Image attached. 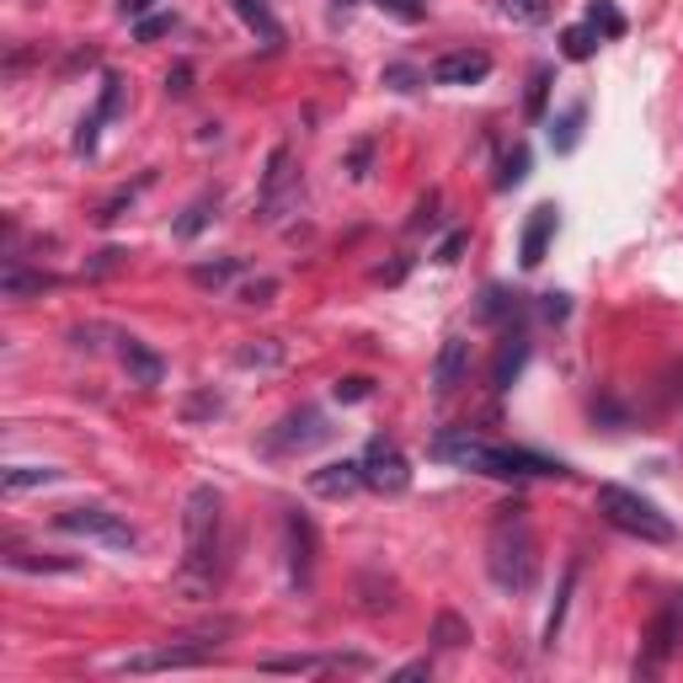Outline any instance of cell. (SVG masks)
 <instances>
[{
  "label": "cell",
  "instance_id": "8fae6325",
  "mask_svg": "<svg viewBox=\"0 0 683 683\" xmlns=\"http://www.w3.org/2000/svg\"><path fill=\"white\" fill-rule=\"evenodd\" d=\"M647 641H651V647H647V662H636V673H657V668L668 662V651L683 641V593H673V604L657 615V625H651Z\"/></svg>",
  "mask_w": 683,
  "mask_h": 683
},
{
  "label": "cell",
  "instance_id": "277c9868",
  "mask_svg": "<svg viewBox=\"0 0 683 683\" xmlns=\"http://www.w3.org/2000/svg\"><path fill=\"white\" fill-rule=\"evenodd\" d=\"M598 512L615 523L619 534H630V540H641V545H673V518L657 508L651 497H641V491H630V486H615V480H604L598 486Z\"/></svg>",
  "mask_w": 683,
  "mask_h": 683
},
{
  "label": "cell",
  "instance_id": "7402d4cb",
  "mask_svg": "<svg viewBox=\"0 0 683 683\" xmlns=\"http://www.w3.org/2000/svg\"><path fill=\"white\" fill-rule=\"evenodd\" d=\"M214 214H219V193H204V198H193V204H187V214L176 219V236L193 240V236H198V230L208 225V219H214Z\"/></svg>",
  "mask_w": 683,
  "mask_h": 683
},
{
  "label": "cell",
  "instance_id": "4dcf8cb0",
  "mask_svg": "<svg viewBox=\"0 0 683 683\" xmlns=\"http://www.w3.org/2000/svg\"><path fill=\"white\" fill-rule=\"evenodd\" d=\"M587 22L598 28V37H619L625 33V17H619L609 0H593V11H587Z\"/></svg>",
  "mask_w": 683,
  "mask_h": 683
},
{
  "label": "cell",
  "instance_id": "7bdbcfd3",
  "mask_svg": "<svg viewBox=\"0 0 683 683\" xmlns=\"http://www.w3.org/2000/svg\"><path fill=\"white\" fill-rule=\"evenodd\" d=\"M150 6H155V0H118V11H123V17H144Z\"/></svg>",
  "mask_w": 683,
  "mask_h": 683
},
{
  "label": "cell",
  "instance_id": "4fadbf2b",
  "mask_svg": "<svg viewBox=\"0 0 683 683\" xmlns=\"http://www.w3.org/2000/svg\"><path fill=\"white\" fill-rule=\"evenodd\" d=\"M470 375V342L465 337H448L433 358V395H454L459 384Z\"/></svg>",
  "mask_w": 683,
  "mask_h": 683
},
{
  "label": "cell",
  "instance_id": "83f0119b",
  "mask_svg": "<svg viewBox=\"0 0 683 683\" xmlns=\"http://www.w3.org/2000/svg\"><path fill=\"white\" fill-rule=\"evenodd\" d=\"M6 566H11V572H75V561H54V555L33 561L28 550H6Z\"/></svg>",
  "mask_w": 683,
  "mask_h": 683
},
{
  "label": "cell",
  "instance_id": "52a82bcc",
  "mask_svg": "<svg viewBox=\"0 0 683 683\" xmlns=\"http://www.w3.org/2000/svg\"><path fill=\"white\" fill-rule=\"evenodd\" d=\"M332 438V427H326V416L315 406H300V411H289L278 427H268V438H262V448L268 454H305V448L315 444H326Z\"/></svg>",
  "mask_w": 683,
  "mask_h": 683
},
{
  "label": "cell",
  "instance_id": "8d00e7d4",
  "mask_svg": "<svg viewBox=\"0 0 683 683\" xmlns=\"http://www.w3.org/2000/svg\"><path fill=\"white\" fill-rule=\"evenodd\" d=\"M379 11H390V17H401V22H422V6L416 0H375Z\"/></svg>",
  "mask_w": 683,
  "mask_h": 683
},
{
  "label": "cell",
  "instance_id": "ac0fdd59",
  "mask_svg": "<svg viewBox=\"0 0 683 683\" xmlns=\"http://www.w3.org/2000/svg\"><path fill=\"white\" fill-rule=\"evenodd\" d=\"M230 6H236V17H240V22H246V28H251L257 37H262L268 48H283V22H278V17L268 11V6H262V0H230Z\"/></svg>",
  "mask_w": 683,
  "mask_h": 683
},
{
  "label": "cell",
  "instance_id": "f35d334b",
  "mask_svg": "<svg viewBox=\"0 0 683 683\" xmlns=\"http://www.w3.org/2000/svg\"><path fill=\"white\" fill-rule=\"evenodd\" d=\"M465 246H470V236H465V230H454V236L438 246V262H459V251H465Z\"/></svg>",
  "mask_w": 683,
  "mask_h": 683
},
{
  "label": "cell",
  "instance_id": "f546056e",
  "mask_svg": "<svg viewBox=\"0 0 683 683\" xmlns=\"http://www.w3.org/2000/svg\"><path fill=\"white\" fill-rule=\"evenodd\" d=\"M582 118H587V107H572L555 129H550V144L555 150H577V134H582Z\"/></svg>",
  "mask_w": 683,
  "mask_h": 683
},
{
  "label": "cell",
  "instance_id": "ee69618b",
  "mask_svg": "<svg viewBox=\"0 0 683 683\" xmlns=\"http://www.w3.org/2000/svg\"><path fill=\"white\" fill-rule=\"evenodd\" d=\"M332 6H353V0H332Z\"/></svg>",
  "mask_w": 683,
  "mask_h": 683
},
{
  "label": "cell",
  "instance_id": "e575fe53",
  "mask_svg": "<svg viewBox=\"0 0 683 683\" xmlns=\"http://www.w3.org/2000/svg\"><path fill=\"white\" fill-rule=\"evenodd\" d=\"M512 22H545V0H502Z\"/></svg>",
  "mask_w": 683,
  "mask_h": 683
},
{
  "label": "cell",
  "instance_id": "7c38bea8",
  "mask_svg": "<svg viewBox=\"0 0 683 683\" xmlns=\"http://www.w3.org/2000/svg\"><path fill=\"white\" fill-rule=\"evenodd\" d=\"M118 364H123L129 384H144V390H155L166 379V358L155 347H144L139 337H118Z\"/></svg>",
  "mask_w": 683,
  "mask_h": 683
},
{
  "label": "cell",
  "instance_id": "2e32d148",
  "mask_svg": "<svg viewBox=\"0 0 683 683\" xmlns=\"http://www.w3.org/2000/svg\"><path fill=\"white\" fill-rule=\"evenodd\" d=\"M550 240H555V204H540L529 214V225H523V240H518V262L523 268H540L550 251Z\"/></svg>",
  "mask_w": 683,
  "mask_h": 683
},
{
  "label": "cell",
  "instance_id": "d590c367",
  "mask_svg": "<svg viewBox=\"0 0 683 683\" xmlns=\"http://www.w3.org/2000/svg\"><path fill=\"white\" fill-rule=\"evenodd\" d=\"M337 401H369V379L364 375H347V379H337V390H332Z\"/></svg>",
  "mask_w": 683,
  "mask_h": 683
},
{
  "label": "cell",
  "instance_id": "9c48e42d",
  "mask_svg": "<svg viewBox=\"0 0 683 683\" xmlns=\"http://www.w3.org/2000/svg\"><path fill=\"white\" fill-rule=\"evenodd\" d=\"M289 198H300V171H294V155L278 144L273 161H268V176H262V198H257L262 219H278V208L289 204Z\"/></svg>",
  "mask_w": 683,
  "mask_h": 683
},
{
  "label": "cell",
  "instance_id": "d4e9b609",
  "mask_svg": "<svg viewBox=\"0 0 683 683\" xmlns=\"http://www.w3.org/2000/svg\"><path fill=\"white\" fill-rule=\"evenodd\" d=\"M236 273H240V257H219V262H198V268H193V283H198V289H225Z\"/></svg>",
  "mask_w": 683,
  "mask_h": 683
},
{
  "label": "cell",
  "instance_id": "ba28073f",
  "mask_svg": "<svg viewBox=\"0 0 683 683\" xmlns=\"http://www.w3.org/2000/svg\"><path fill=\"white\" fill-rule=\"evenodd\" d=\"M364 486L369 491H384V497H401L411 486V465H406V454L390 444V438H369V448H364Z\"/></svg>",
  "mask_w": 683,
  "mask_h": 683
},
{
  "label": "cell",
  "instance_id": "1f68e13d",
  "mask_svg": "<svg viewBox=\"0 0 683 683\" xmlns=\"http://www.w3.org/2000/svg\"><path fill=\"white\" fill-rule=\"evenodd\" d=\"M545 97H550V69L540 65L529 75V118H545Z\"/></svg>",
  "mask_w": 683,
  "mask_h": 683
},
{
  "label": "cell",
  "instance_id": "3957f363",
  "mask_svg": "<svg viewBox=\"0 0 683 683\" xmlns=\"http://www.w3.org/2000/svg\"><path fill=\"white\" fill-rule=\"evenodd\" d=\"M219 491L214 486H193L182 502V582L198 593L214 582V561H219Z\"/></svg>",
  "mask_w": 683,
  "mask_h": 683
},
{
  "label": "cell",
  "instance_id": "9a60e30c",
  "mask_svg": "<svg viewBox=\"0 0 683 683\" xmlns=\"http://www.w3.org/2000/svg\"><path fill=\"white\" fill-rule=\"evenodd\" d=\"M358 486H364V465H358V459H337V465H321V470H310V491H315V497H326V502L353 497Z\"/></svg>",
  "mask_w": 683,
  "mask_h": 683
},
{
  "label": "cell",
  "instance_id": "5bb4252c",
  "mask_svg": "<svg viewBox=\"0 0 683 683\" xmlns=\"http://www.w3.org/2000/svg\"><path fill=\"white\" fill-rule=\"evenodd\" d=\"M491 75V54H480V48H459V54H444L438 65H433V80L438 86H476Z\"/></svg>",
  "mask_w": 683,
  "mask_h": 683
},
{
  "label": "cell",
  "instance_id": "30bf717a",
  "mask_svg": "<svg viewBox=\"0 0 683 683\" xmlns=\"http://www.w3.org/2000/svg\"><path fill=\"white\" fill-rule=\"evenodd\" d=\"M283 534H289V577H294V587H310L315 582V550H321L315 523H310L305 512H289L283 518Z\"/></svg>",
  "mask_w": 683,
  "mask_h": 683
},
{
  "label": "cell",
  "instance_id": "d6a6232c",
  "mask_svg": "<svg viewBox=\"0 0 683 683\" xmlns=\"http://www.w3.org/2000/svg\"><path fill=\"white\" fill-rule=\"evenodd\" d=\"M523 176H529V150L518 144V150H512L508 161H502V176H497V187H518Z\"/></svg>",
  "mask_w": 683,
  "mask_h": 683
},
{
  "label": "cell",
  "instance_id": "836d02e7",
  "mask_svg": "<svg viewBox=\"0 0 683 683\" xmlns=\"http://www.w3.org/2000/svg\"><path fill=\"white\" fill-rule=\"evenodd\" d=\"M512 300H518V294H502V289L491 283V289H486V300H480V321H502V315L512 310Z\"/></svg>",
  "mask_w": 683,
  "mask_h": 683
},
{
  "label": "cell",
  "instance_id": "74e56055",
  "mask_svg": "<svg viewBox=\"0 0 683 683\" xmlns=\"http://www.w3.org/2000/svg\"><path fill=\"white\" fill-rule=\"evenodd\" d=\"M273 294H278L273 278H262V283H246V289H240V300H246V305H268Z\"/></svg>",
  "mask_w": 683,
  "mask_h": 683
},
{
  "label": "cell",
  "instance_id": "ab89813d",
  "mask_svg": "<svg viewBox=\"0 0 683 683\" xmlns=\"http://www.w3.org/2000/svg\"><path fill=\"white\" fill-rule=\"evenodd\" d=\"M161 33H171V17H144V22H139V37H144V43Z\"/></svg>",
  "mask_w": 683,
  "mask_h": 683
},
{
  "label": "cell",
  "instance_id": "484cf974",
  "mask_svg": "<svg viewBox=\"0 0 683 683\" xmlns=\"http://www.w3.org/2000/svg\"><path fill=\"white\" fill-rule=\"evenodd\" d=\"M262 668L268 673H321V668H337V657H305L300 651V657H268Z\"/></svg>",
  "mask_w": 683,
  "mask_h": 683
},
{
  "label": "cell",
  "instance_id": "4316f807",
  "mask_svg": "<svg viewBox=\"0 0 683 683\" xmlns=\"http://www.w3.org/2000/svg\"><path fill=\"white\" fill-rule=\"evenodd\" d=\"M604 37H598V28L587 22V28H566L561 33V48H566V59H593V48H598Z\"/></svg>",
  "mask_w": 683,
  "mask_h": 683
},
{
  "label": "cell",
  "instance_id": "b9f144b4",
  "mask_svg": "<svg viewBox=\"0 0 683 683\" xmlns=\"http://www.w3.org/2000/svg\"><path fill=\"white\" fill-rule=\"evenodd\" d=\"M545 321H561V315H566V294H545Z\"/></svg>",
  "mask_w": 683,
  "mask_h": 683
},
{
  "label": "cell",
  "instance_id": "8992f818",
  "mask_svg": "<svg viewBox=\"0 0 683 683\" xmlns=\"http://www.w3.org/2000/svg\"><path fill=\"white\" fill-rule=\"evenodd\" d=\"M54 523H59L65 534L97 540V545H107V550H134L139 545L134 523H129L123 512H112V508H65Z\"/></svg>",
  "mask_w": 683,
  "mask_h": 683
},
{
  "label": "cell",
  "instance_id": "7a4b0ae2",
  "mask_svg": "<svg viewBox=\"0 0 683 683\" xmlns=\"http://www.w3.org/2000/svg\"><path fill=\"white\" fill-rule=\"evenodd\" d=\"M438 459L459 465V470H476V476H497V480H523V476H566V465H555L545 454H529V448H508L491 444V438H476L470 427H454L433 444Z\"/></svg>",
  "mask_w": 683,
  "mask_h": 683
},
{
  "label": "cell",
  "instance_id": "f1b7e54d",
  "mask_svg": "<svg viewBox=\"0 0 683 683\" xmlns=\"http://www.w3.org/2000/svg\"><path fill=\"white\" fill-rule=\"evenodd\" d=\"M572 587H577V566H566V577H561V598H555V609L545 619V647H555V636H561V619H566V598H572Z\"/></svg>",
  "mask_w": 683,
  "mask_h": 683
},
{
  "label": "cell",
  "instance_id": "d6986e66",
  "mask_svg": "<svg viewBox=\"0 0 683 683\" xmlns=\"http://www.w3.org/2000/svg\"><path fill=\"white\" fill-rule=\"evenodd\" d=\"M43 289H54L48 273H22L17 257L6 262V273H0V294H6V300H28V294H43Z\"/></svg>",
  "mask_w": 683,
  "mask_h": 683
},
{
  "label": "cell",
  "instance_id": "603a6c76",
  "mask_svg": "<svg viewBox=\"0 0 683 683\" xmlns=\"http://www.w3.org/2000/svg\"><path fill=\"white\" fill-rule=\"evenodd\" d=\"M236 364H240V369H278V364H283V342H278V337L251 342V347H240V353H236Z\"/></svg>",
  "mask_w": 683,
  "mask_h": 683
},
{
  "label": "cell",
  "instance_id": "60d3db41",
  "mask_svg": "<svg viewBox=\"0 0 683 683\" xmlns=\"http://www.w3.org/2000/svg\"><path fill=\"white\" fill-rule=\"evenodd\" d=\"M187 80H193V69H187V65H176V69L166 75V91H176V97H182V91H187Z\"/></svg>",
  "mask_w": 683,
  "mask_h": 683
},
{
  "label": "cell",
  "instance_id": "ffe728a7",
  "mask_svg": "<svg viewBox=\"0 0 683 683\" xmlns=\"http://www.w3.org/2000/svg\"><path fill=\"white\" fill-rule=\"evenodd\" d=\"M112 112H118V80H107L97 112H91V118H80V134H75V150H80V155H86V150H97V129H102V118H112Z\"/></svg>",
  "mask_w": 683,
  "mask_h": 683
},
{
  "label": "cell",
  "instance_id": "e0dca14e",
  "mask_svg": "<svg viewBox=\"0 0 683 683\" xmlns=\"http://www.w3.org/2000/svg\"><path fill=\"white\" fill-rule=\"evenodd\" d=\"M523 358H529V337H523V332H512V337L497 347V364H491V384H497V390H512V379L523 375Z\"/></svg>",
  "mask_w": 683,
  "mask_h": 683
},
{
  "label": "cell",
  "instance_id": "44dd1931",
  "mask_svg": "<svg viewBox=\"0 0 683 683\" xmlns=\"http://www.w3.org/2000/svg\"><path fill=\"white\" fill-rule=\"evenodd\" d=\"M54 480H59V470H48V465H11L0 476V486L17 497V491H33V486H54Z\"/></svg>",
  "mask_w": 683,
  "mask_h": 683
},
{
  "label": "cell",
  "instance_id": "5b68a950",
  "mask_svg": "<svg viewBox=\"0 0 683 683\" xmlns=\"http://www.w3.org/2000/svg\"><path fill=\"white\" fill-rule=\"evenodd\" d=\"M219 630H230V625H219ZM219 630L182 636V641L155 647V651H134V657H123L118 668H123V673H176V668H204L208 657H214V636H219Z\"/></svg>",
  "mask_w": 683,
  "mask_h": 683
},
{
  "label": "cell",
  "instance_id": "cb8c5ba5",
  "mask_svg": "<svg viewBox=\"0 0 683 683\" xmlns=\"http://www.w3.org/2000/svg\"><path fill=\"white\" fill-rule=\"evenodd\" d=\"M433 641H438V647H444V651H459V647H465V641H470V625H465V619L454 615V609H444V615L433 619Z\"/></svg>",
  "mask_w": 683,
  "mask_h": 683
},
{
  "label": "cell",
  "instance_id": "6da1fadb",
  "mask_svg": "<svg viewBox=\"0 0 683 683\" xmlns=\"http://www.w3.org/2000/svg\"><path fill=\"white\" fill-rule=\"evenodd\" d=\"M486 577L497 582L502 593H529L540 577V545H534V529H529V508H497L491 518V534H486Z\"/></svg>",
  "mask_w": 683,
  "mask_h": 683
}]
</instances>
